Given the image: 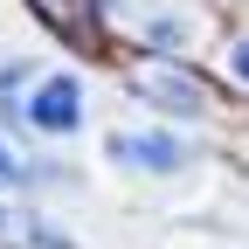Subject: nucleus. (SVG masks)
<instances>
[{"instance_id":"nucleus-1","label":"nucleus","mask_w":249,"mask_h":249,"mask_svg":"<svg viewBox=\"0 0 249 249\" xmlns=\"http://www.w3.org/2000/svg\"><path fill=\"white\" fill-rule=\"evenodd\" d=\"M111 160L132 166V173H180L187 166V139H173V132H118Z\"/></svg>"},{"instance_id":"nucleus-2","label":"nucleus","mask_w":249,"mask_h":249,"mask_svg":"<svg viewBox=\"0 0 249 249\" xmlns=\"http://www.w3.org/2000/svg\"><path fill=\"white\" fill-rule=\"evenodd\" d=\"M76 118H83V90H76V76H49V83H35V97H28V124H35V132H70Z\"/></svg>"},{"instance_id":"nucleus-3","label":"nucleus","mask_w":249,"mask_h":249,"mask_svg":"<svg viewBox=\"0 0 249 249\" xmlns=\"http://www.w3.org/2000/svg\"><path fill=\"white\" fill-rule=\"evenodd\" d=\"M28 7H35V14L55 28V35H70V42H83V35H90V14H83L90 0H28Z\"/></svg>"},{"instance_id":"nucleus-4","label":"nucleus","mask_w":249,"mask_h":249,"mask_svg":"<svg viewBox=\"0 0 249 249\" xmlns=\"http://www.w3.org/2000/svg\"><path fill=\"white\" fill-rule=\"evenodd\" d=\"M139 90H145V97H160V104H201V90L187 83V76H173L166 62H160V70H145V76H139Z\"/></svg>"},{"instance_id":"nucleus-5","label":"nucleus","mask_w":249,"mask_h":249,"mask_svg":"<svg viewBox=\"0 0 249 249\" xmlns=\"http://www.w3.org/2000/svg\"><path fill=\"white\" fill-rule=\"evenodd\" d=\"M235 76H242V83H249V35H242V42H235Z\"/></svg>"},{"instance_id":"nucleus-6","label":"nucleus","mask_w":249,"mask_h":249,"mask_svg":"<svg viewBox=\"0 0 249 249\" xmlns=\"http://www.w3.org/2000/svg\"><path fill=\"white\" fill-rule=\"evenodd\" d=\"M0 180H14V160H7V145H0Z\"/></svg>"}]
</instances>
